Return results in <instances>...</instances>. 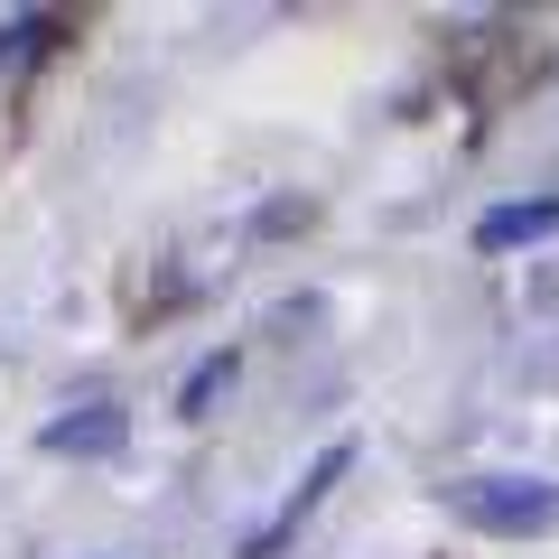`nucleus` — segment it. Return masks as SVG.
<instances>
[{
	"label": "nucleus",
	"mask_w": 559,
	"mask_h": 559,
	"mask_svg": "<svg viewBox=\"0 0 559 559\" xmlns=\"http://www.w3.org/2000/svg\"><path fill=\"white\" fill-rule=\"evenodd\" d=\"M540 234H559V197H522V205L476 215V252H513V242H540Z\"/></svg>",
	"instance_id": "nucleus-4"
},
{
	"label": "nucleus",
	"mask_w": 559,
	"mask_h": 559,
	"mask_svg": "<svg viewBox=\"0 0 559 559\" xmlns=\"http://www.w3.org/2000/svg\"><path fill=\"white\" fill-rule=\"evenodd\" d=\"M224 392H234V355H205L197 373H187V392H178V411H187V419H205V411H215Z\"/></svg>",
	"instance_id": "nucleus-5"
},
{
	"label": "nucleus",
	"mask_w": 559,
	"mask_h": 559,
	"mask_svg": "<svg viewBox=\"0 0 559 559\" xmlns=\"http://www.w3.org/2000/svg\"><path fill=\"white\" fill-rule=\"evenodd\" d=\"M345 466H355V439H336V448H326V457H318V466H308V485H299V495H289V503H280V513H271V522H261V532H252V540H242V559H271V550H280V540H289V532H299V522H308V513H318V503H326V485H336V476H345Z\"/></svg>",
	"instance_id": "nucleus-3"
},
{
	"label": "nucleus",
	"mask_w": 559,
	"mask_h": 559,
	"mask_svg": "<svg viewBox=\"0 0 559 559\" xmlns=\"http://www.w3.org/2000/svg\"><path fill=\"white\" fill-rule=\"evenodd\" d=\"M121 439H131V411H121V401H84V411H66V419L38 429L47 457H112Z\"/></svg>",
	"instance_id": "nucleus-2"
},
{
	"label": "nucleus",
	"mask_w": 559,
	"mask_h": 559,
	"mask_svg": "<svg viewBox=\"0 0 559 559\" xmlns=\"http://www.w3.org/2000/svg\"><path fill=\"white\" fill-rule=\"evenodd\" d=\"M448 513H457L466 532L532 540V532L559 522V485H540V476H466V485H448Z\"/></svg>",
	"instance_id": "nucleus-1"
}]
</instances>
